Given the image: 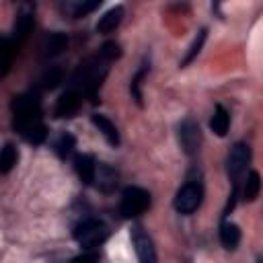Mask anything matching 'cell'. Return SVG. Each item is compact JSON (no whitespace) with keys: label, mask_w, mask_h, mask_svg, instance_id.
Listing matches in <instances>:
<instances>
[{"label":"cell","mask_w":263,"mask_h":263,"mask_svg":"<svg viewBox=\"0 0 263 263\" xmlns=\"http://www.w3.org/2000/svg\"><path fill=\"white\" fill-rule=\"evenodd\" d=\"M144 74H146V66L136 74V78L132 80V95H134V99H136V103L138 105H142V92H140V84H142V78H144Z\"/></svg>","instance_id":"obj_25"},{"label":"cell","mask_w":263,"mask_h":263,"mask_svg":"<svg viewBox=\"0 0 263 263\" xmlns=\"http://www.w3.org/2000/svg\"><path fill=\"white\" fill-rule=\"evenodd\" d=\"M66 45H68V37L60 31H51L41 41V55L43 58H55L66 49Z\"/></svg>","instance_id":"obj_11"},{"label":"cell","mask_w":263,"mask_h":263,"mask_svg":"<svg viewBox=\"0 0 263 263\" xmlns=\"http://www.w3.org/2000/svg\"><path fill=\"white\" fill-rule=\"evenodd\" d=\"M80 103H82V92L70 86L66 92L60 95L53 113H55V117H74L80 109Z\"/></svg>","instance_id":"obj_9"},{"label":"cell","mask_w":263,"mask_h":263,"mask_svg":"<svg viewBox=\"0 0 263 263\" xmlns=\"http://www.w3.org/2000/svg\"><path fill=\"white\" fill-rule=\"evenodd\" d=\"M72 263H99V253L97 251H84L82 255L74 257Z\"/></svg>","instance_id":"obj_26"},{"label":"cell","mask_w":263,"mask_h":263,"mask_svg":"<svg viewBox=\"0 0 263 263\" xmlns=\"http://www.w3.org/2000/svg\"><path fill=\"white\" fill-rule=\"evenodd\" d=\"M228 125H230V115H228V111H226L222 105H216L214 115H212V119H210L212 132L222 138V136H226V132H228Z\"/></svg>","instance_id":"obj_18"},{"label":"cell","mask_w":263,"mask_h":263,"mask_svg":"<svg viewBox=\"0 0 263 263\" xmlns=\"http://www.w3.org/2000/svg\"><path fill=\"white\" fill-rule=\"evenodd\" d=\"M109 236V228L101 220H82L74 228V240L84 249V251H95L101 247Z\"/></svg>","instance_id":"obj_4"},{"label":"cell","mask_w":263,"mask_h":263,"mask_svg":"<svg viewBox=\"0 0 263 263\" xmlns=\"http://www.w3.org/2000/svg\"><path fill=\"white\" fill-rule=\"evenodd\" d=\"M249 160H251V150L247 144L238 142L230 148L228 152V158H226V173H228V179L232 183V191L238 193L245 177H247V166H249Z\"/></svg>","instance_id":"obj_3"},{"label":"cell","mask_w":263,"mask_h":263,"mask_svg":"<svg viewBox=\"0 0 263 263\" xmlns=\"http://www.w3.org/2000/svg\"><path fill=\"white\" fill-rule=\"evenodd\" d=\"M31 29H33V12L31 10H21L16 21H14V29H12V37H10V43L14 45L16 51L25 43V39L29 37Z\"/></svg>","instance_id":"obj_10"},{"label":"cell","mask_w":263,"mask_h":263,"mask_svg":"<svg viewBox=\"0 0 263 263\" xmlns=\"http://www.w3.org/2000/svg\"><path fill=\"white\" fill-rule=\"evenodd\" d=\"M16 160H18L16 148L12 144H4V148L0 152V173L2 175H8L12 171V166L16 164Z\"/></svg>","instance_id":"obj_19"},{"label":"cell","mask_w":263,"mask_h":263,"mask_svg":"<svg viewBox=\"0 0 263 263\" xmlns=\"http://www.w3.org/2000/svg\"><path fill=\"white\" fill-rule=\"evenodd\" d=\"M90 119H92L95 127L103 134V138H105L111 146H119V132H117L115 123H113L109 117H105V115H101V113H95Z\"/></svg>","instance_id":"obj_14"},{"label":"cell","mask_w":263,"mask_h":263,"mask_svg":"<svg viewBox=\"0 0 263 263\" xmlns=\"http://www.w3.org/2000/svg\"><path fill=\"white\" fill-rule=\"evenodd\" d=\"M119 45L117 43H113V41H109V43H105L101 49H99V53L97 55H92V58H88V60H84L80 66H78V70H76V74H74V78H72V88H76V90H80L82 95H88L90 99H95L97 97V90H99V86H101V82H103V78L107 76V72H109V64L115 60V58H119Z\"/></svg>","instance_id":"obj_2"},{"label":"cell","mask_w":263,"mask_h":263,"mask_svg":"<svg viewBox=\"0 0 263 263\" xmlns=\"http://www.w3.org/2000/svg\"><path fill=\"white\" fill-rule=\"evenodd\" d=\"M179 144L183 148L185 154H195L201 146V129L197 125V121L193 119H183L179 125Z\"/></svg>","instance_id":"obj_8"},{"label":"cell","mask_w":263,"mask_h":263,"mask_svg":"<svg viewBox=\"0 0 263 263\" xmlns=\"http://www.w3.org/2000/svg\"><path fill=\"white\" fill-rule=\"evenodd\" d=\"M148 208H150V193L146 189L136 187V185H129L123 189L119 210L125 218H136V216L144 214Z\"/></svg>","instance_id":"obj_5"},{"label":"cell","mask_w":263,"mask_h":263,"mask_svg":"<svg viewBox=\"0 0 263 263\" xmlns=\"http://www.w3.org/2000/svg\"><path fill=\"white\" fill-rule=\"evenodd\" d=\"M39 82H41V88H53L58 86V82H62V72L58 68H51L41 76Z\"/></svg>","instance_id":"obj_24"},{"label":"cell","mask_w":263,"mask_h":263,"mask_svg":"<svg viewBox=\"0 0 263 263\" xmlns=\"http://www.w3.org/2000/svg\"><path fill=\"white\" fill-rule=\"evenodd\" d=\"M261 191V177L257 171H249L242 185H240V195H242V201H255L257 195Z\"/></svg>","instance_id":"obj_17"},{"label":"cell","mask_w":263,"mask_h":263,"mask_svg":"<svg viewBox=\"0 0 263 263\" xmlns=\"http://www.w3.org/2000/svg\"><path fill=\"white\" fill-rule=\"evenodd\" d=\"M101 6V0H90V2H72V4H68L66 8H68V12L72 14V18H80V16H86L88 12H92V10H97Z\"/></svg>","instance_id":"obj_21"},{"label":"cell","mask_w":263,"mask_h":263,"mask_svg":"<svg viewBox=\"0 0 263 263\" xmlns=\"http://www.w3.org/2000/svg\"><path fill=\"white\" fill-rule=\"evenodd\" d=\"M201 197H203L201 185L195 183V181H187L185 185L179 187L173 205H175V210H177L179 214H185V216H187V214H193V212L201 205Z\"/></svg>","instance_id":"obj_6"},{"label":"cell","mask_w":263,"mask_h":263,"mask_svg":"<svg viewBox=\"0 0 263 263\" xmlns=\"http://www.w3.org/2000/svg\"><path fill=\"white\" fill-rule=\"evenodd\" d=\"M203 41H205V29H201L199 33H197V37L193 39V43H191V47H189V51H187V55L183 58V62H181V66H187V64H191L193 60H195V55L201 51V45H203Z\"/></svg>","instance_id":"obj_23"},{"label":"cell","mask_w":263,"mask_h":263,"mask_svg":"<svg viewBox=\"0 0 263 263\" xmlns=\"http://www.w3.org/2000/svg\"><path fill=\"white\" fill-rule=\"evenodd\" d=\"M220 242H222V247L226 251H234L238 247V242H240V228L234 222L224 220L220 224Z\"/></svg>","instance_id":"obj_15"},{"label":"cell","mask_w":263,"mask_h":263,"mask_svg":"<svg viewBox=\"0 0 263 263\" xmlns=\"http://www.w3.org/2000/svg\"><path fill=\"white\" fill-rule=\"evenodd\" d=\"M121 18H123V6H113V8H109V10L99 18V23H97V33H103V35L113 33V31L119 27Z\"/></svg>","instance_id":"obj_13"},{"label":"cell","mask_w":263,"mask_h":263,"mask_svg":"<svg viewBox=\"0 0 263 263\" xmlns=\"http://www.w3.org/2000/svg\"><path fill=\"white\" fill-rule=\"evenodd\" d=\"M97 160L90 156V154H78L74 158V168H76V175L80 177V181L84 185H92L95 183V177H97Z\"/></svg>","instance_id":"obj_12"},{"label":"cell","mask_w":263,"mask_h":263,"mask_svg":"<svg viewBox=\"0 0 263 263\" xmlns=\"http://www.w3.org/2000/svg\"><path fill=\"white\" fill-rule=\"evenodd\" d=\"M183 263H191V261H189V259H187V261H183Z\"/></svg>","instance_id":"obj_27"},{"label":"cell","mask_w":263,"mask_h":263,"mask_svg":"<svg viewBox=\"0 0 263 263\" xmlns=\"http://www.w3.org/2000/svg\"><path fill=\"white\" fill-rule=\"evenodd\" d=\"M95 183H97V187H99L101 191L109 193V191H113V189L117 187V173H115L109 164H101V162H99Z\"/></svg>","instance_id":"obj_16"},{"label":"cell","mask_w":263,"mask_h":263,"mask_svg":"<svg viewBox=\"0 0 263 263\" xmlns=\"http://www.w3.org/2000/svg\"><path fill=\"white\" fill-rule=\"evenodd\" d=\"M12 109V125L21 134L23 140L29 144H41L47 138V127L41 119V101L37 92H23L16 95L10 103Z\"/></svg>","instance_id":"obj_1"},{"label":"cell","mask_w":263,"mask_h":263,"mask_svg":"<svg viewBox=\"0 0 263 263\" xmlns=\"http://www.w3.org/2000/svg\"><path fill=\"white\" fill-rule=\"evenodd\" d=\"M132 245H134L138 263H158L154 242H152L150 234L144 232L142 226H134L132 228Z\"/></svg>","instance_id":"obj_7"},{"label":"cell","mask_w":263,"mask_h":263,"mask_svg":"<svg viewBox=\"0 0 263 263\" xmlns=\"http://www.w3.org/2000/svg\"><path fill=\"white\" fill-rule=\"evenodd\" d=\"M14 45L10 43V39H2L0 41V66H2V76H6L8 74V70H10V64H12V55H14Z\"/></svg>","instance_id":"obj_22"},{"label":"cell","mask_w":263,"mask_h":263,"mask_svg":"<svg viewBox=\"0 0 263 263\" xmlns=\"http://www.w3.org/2000/svg\"><path fill=\"white\" fill-rule=\"evenodd\" d=\"M74 146H76V140H74V136L72 134H62L58 140H55V144H53V150H55V154L60 156V158H68L72 152H74Z\"/></svg>","instance_id":"obj_20"}]
</instances>
